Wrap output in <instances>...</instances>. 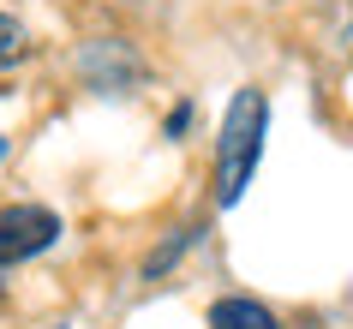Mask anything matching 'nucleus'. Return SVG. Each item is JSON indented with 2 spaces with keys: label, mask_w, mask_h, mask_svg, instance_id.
Returning <instances> with one entry per match:
<instances>
[{
  "label": "nucleus",
  "mask_w": 353,
  "mask_h": 329,
  "mask_svg": "<svg viewBox=\"0 0 353 329\" xmlns=\"http://www.w3.org/2000/svg\"><path fill=\"white\" fill-rule=\"evenodd\" d=\"M210 329H276V311L263 299H245V293H228L210 306Z\"/></svg>",
  "instance_id": "3"
},
{
  "label": "nucleus",
  "mask_w": 353,
  "mask_h": 329,
  "mask_svg": "<svg viewBox=\"0 0 353 329\" xmlns=\"http://www.w3.org/2000/svg\"><path fill=\"white\" fill-rule=\"evenodd\" d=\"M186 126H192V108H186V102H180V108L168 114V138H180V132H186Z\"/></svg>",
  "instance_id": "5"
},
{
  "label": "nucleus",
  "mask_w": 353,
  "mask_h": 329,
  "mask_svg": "<svg viewBox=\"0 0 353 329\" xmlns=\"http://www.w3.org/2000/svg\"><path fill=\"white\" fill-rule=\"evenodd\" d=\"M6 150H12V138H0V162H6Z\"/></svg>",
  "instance_id": "6"
},
{
  "label": "nucleus",
  "mask_w": 353,
  "mask_h": 329,
  "mask_svg": "<svg viewBox=\"0 0 353 329\" xmlns=\"http://www.w3.org/2000/svg\"><path fill=\"white\" fill-rule=\"evenodd\" d=\"M263 126H270V102L263 90H240L222 114V138H216V203L234 210L245 198V186L258 174L263 156Z\"/></svg>",
  "instance_id": "1"
},
{
  "label": "nucleus",
  "mask_w": 353,
  "mask_h": 329,
  "mask_svg": "<svg viewBox=\"0 0 353 329\" xmlns=\"http://www.w3.org/2000/svg\"><path fill=\"white\" fill-rule=\"evenodd\" d=\"M24 54H30V30H24L12 12H0V72H12Z\"/></svg>",
  "instance_id": "4"
},
{
  "label": "nucleus",
  "mask_w": 353,
  "mask_h": 329,
  "mask_svg": "<svg viewBox=\"0 0 353 329\" xmlns=\"http://www.w3.org/2000/svg\"><path fill=\"white\" fill-rule=\"evenodd\" d=\"M60 234H66V228H60L54 210H42V203H6V210H0V270L48 252Z\"/></svg>",
  "instance_id": "2"
}]
</instances>
